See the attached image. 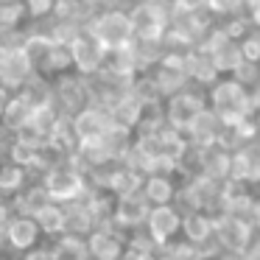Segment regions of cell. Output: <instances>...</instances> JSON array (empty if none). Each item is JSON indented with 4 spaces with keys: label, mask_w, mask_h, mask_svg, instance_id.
<instances>
[{
    "label": "cell",
    "mask_w": 260,
    "mask_h": 260,
    "mask_svg": "<svg viewBox=\"0 0 260 260\" xmlns=\"http://www.w3.org/2000/svg\"><path fill=\"white\" fill-rule=\"evenodd\" d=\"M238 45H241V56H243V62H254L257 64L260 62V37H257V31H249L246 37H241L238 40Z\"/></svg>",
    "instance_id": "cell-21"
},
{
    "label": "cell",
    "mask_w": 260,
    "mask_h": 260,
    "mask_svg": "<svg viewBox=\"0 0 260 260\" xmlns=\"http://www.w3.org/2000/svg\"><path fill=\"white\" fill-rule=\"evenodd\" d=\"M204 53H210V59H213L218 76H221V73L232 76V73H235V70L243 64L241 45H238V40H230V37H226V40H221L218 45H213L210 51H204Z\"/></svg>",
    "instance_id": "cell-11"
},
{
    "label": "cell",
    "mask_w": 260,
    "mask_h": 260,
    "mask_svg": "<svg viewBox=\"0 0 260 260\" xmlns=\"http://www.w3.org/2000/svg\"><path fill=\"white\" fill-rule=\"evenodd\" d=\"M207 109V98L202 95V92L190 90V87H185V90L174 92V95L168 98V104H165V123L171 126V129L176 132H187L190 129V123L199 118V115Z\"/></svg>",
    "instance_id": "cell-4"
},
{
    "label": "cell",
    "mask_w": 260,
    "mask_h": 260,
    "mask_svg": "<svg viewBox=\"0 0 260 260\" xmlns=\"http://www.w3.org/2000/svg\"><path fill=\"white\" fill-rule=\"evenodd\" d=\"M68 48H70V62H73L76 76L90 79V76H95V73H101V70H104L107 51L98 45V40L87 28H81L79 34L68 42Z\"/></svg>",
    "instance_id": "cell-3"
},
{
    "label": "cell",
    "mask_w": 260,
    "mask_h": 260,
    "mask_svg": "<svg viewBox=\"0 0 260 260\" xmlns=\"http://www.w3.org/2000/svg\"><path fill=\"white\" fill-rule=\"evenodd\" d=\"M129 20L135 28V40H162L171 23V9H157V6H143V3H132Z\"/></svg>",
    "instance_id": "cell-5"
},
{
    "label": "cell",
    "mask_w": 260,
    "mask_h": 260,
    "mask_svg": "<svg viewBox=\"0 0 260 260\" xmlns=\"http://www.w3.org/2000/svg\"><path fill=\"white\" fill-rule=\"evenodd\" d=\"M260 0H241V6H243V12H249V9H254Z\"/></svg>",
    "instance_id": "cell-26"
},
{
    "label": "cell",
    "mask_w": 260,
    "mask_h": 260,
    "mask_svg": "<svg viewBox=\"0 0 260 260\" xmlns=\"http://www.w3.org/2000/svg\"><path fill=\"white\" fill-rule=\"evenodd\" d=\"M84 28L95 37L104 51L123 48L135 40V28H132V20L126 9H98Z\"/></svg>",
    "instance_id": "cell-2"
},
{
    "label": "cell",
    "mask_w": 260,
    "mask_h": 260,
    "mask_svg": "<svg viewBox=\"0 0 260 260\" xmlns=\"http://www.w3.org/2000/svg\"><path fill=\"white\" fill-rule=\"evenodd\" d=\"M185 76H187V81L202 84V87H210V84L218 81V70H215L210 53L199 51V48L185 51Z\"/></svg>",
    "instance_id": "cell-8"
},
{
    "label": "cell",
    "mask_w": 260,
    "mask_h": 260,
    "mask_svg": "<svg viewBox=\"0 0 260 260\" xmlns=\"http://www.w3.org/2000/svg\"><path fill=\"white\" fill-rule=\"evenodd\" d=\"M257 37H260V34H257Z\"/></svg>",
    "instance_id": "cell-30"
},
{
    "label": "cell",
    "mask_w": 260,
    "mask_h": 260,
    "mask_svg": "<svg viewBox=\"0 0 260 260\" xmlns=\"http://www.w3.org/2000/svg\"><path fill=\"white\" fill-rule=\"evenodd\" d=\"M202 9L210 17H230V14L243 12L241 0H202Z\"/></svg>",
    "instance_id": "cell-19"
},
{
    "label": "cell",
    "mask_w": 260,
    "mask_h": 260,
    "mask_svg": "<svg viewBox=\"0 0 260 260\" xmlns=\"http://www.w3.org/2000/svg\"><path fill=\"white\" fill-rule=\"evenodd\" d=\"M42 190L48 193V199H56V202H70V199H79L81 190H84V179L76 168H64V165H56V168L48 171L45 176V187Z\"/></svg>",
    "instance_id": "cell-6"
},
{
    "label": "cell",
    "mask_w": 260,
    "mask_h": 260,
    "mask_svg": "<svg viewBox=\"0 0 260 260\" xmlns=\"http://www.w3.org/2000/svg\"><path fill=\"white\" fill-rule=\"evenodd\" d=\"M210 112L221 120V126H235L243 118H252V107H249L246 87L238 84L232 76L218 79L215 84H210Z\"/></svg>",
    "instance_id": "cell-1"
},
{
    "label": "cell",
    "mask_w": 260,
    "mask_h": 260,
    "mask_svg": "<svg viewBox=\"0 0 260 260\" xmlns=\"http://www.w3.org/2000/svg\"><path fill=\"white\" fill-rule=\"evenodd\" d=\"M6 238L14 249H31L40 238V226H37L34 218L28 215H20V218H12L6 226Z\"/></svg>",
    "instance_id": "cell-12"
},
{
    "label": "cell",
    "mask_w": 260,
    "mask_h": 260,
    "mask_svg": "<svg viewBox=\"0 0 260 260\" xmlns=\"http://www.w3.org/2000/svg\"><path fill=\"white\" fill-rule=\"evenodd\" d=\"M31 112H34V107H31V104L20 95V92H12V95H9V101H6V107H3V115H0V126L17 135L20 129H25V126H28Z\"/></svg>",
    "instance_id": "cell-10"
},
{
    "label": "cell",
    "mask_w": 260,
    "mask_h": 260,
    "mask_svg": "<svg viewBox=\"0 0 260 260\" xmlns=\"http://www.w3.org/2000/svg\"><path fill=\"white\" fill-rule=\"evenodd\" d=\"M246 17H249V25H252V28L260 34V3H257L254 9H249V12H246Z\"/></svg>",
    "instance_id": "cell-24"
},
{
    "label": "cell",
    "mask_w": 260,
    "mask_h": 260,
    "mask_svg": "<svg viewBox=\"0 0 260 260\" xmlns=\"http://www.w3.org/2000/svg\"><path fill=\"white\" fill-rule=\"evenodd\" d=\"M179 230H185V235L190 238L193 243H199V241H204V238L210 235L213 224H210V218L204 213H190V215H185V221H182Z\"/></svg>",
    "instance_id": "cell-18"
},
{
    "label": "cell",
    "mask_w": 260,
    "mask_h": 260,
    "mask_svg": "<svg viewBox=\"0 0 260 260\" xmlns=\"http://www.w3.org/2000/svg\"><path fill=\"white\" fill-rule=\"evenodd\" d=\"M87 252L95 260H118L120 257V241L107 230H95L87 241Z\"/></svg>",
    "instance_id": "cell-13"
},
{
    "label": "cell",
    "mask_w": 260,
    "mask_h": 260,
    "mask_svg": "<svg viewBox=\"0 0 260 260\" xmlns=\"http://www.w3.org/2000/svg\"><path fill=\"white\" fill-rule=\"evenodd\" d=\"M254 123H257V132H260V112H254Z\"/></svg>",
    "instance_id": "cell-27"
},
{
    "label": "cell",
    "mask_w": 260,
    "mask_h": 260,
    "mask_svg": "<svg viewBox=\"0 0 260 260\" xmlns=\"http://www.w3.org/2000/svg\"><path fill=\"white\" fill-rule=\"evenodd\" d=\"M132 3H143V6H157V9H171L168 0H132Z\"/></svg>",
    "instance_id": "cell-25"
},
{
    "label": "cell",
    "mask_w": 260,
    "mask_h": 260,
    "mask_svg": "<svg viewBox=\"0 0 260 260\" xmlns=\"http://www.w3.org/2000/svg\"><path fill=\"white\" fill-rule=\"evenodd\" d=\"M146 221H148V230H151L154 241H162V243L168 241L171 235H176L179 226H182L179 213H176L171 204H157L154 210H148Z\"/></svg>",
    "instance_id": "cell-9"
},
{
    "label": "cell",
    "mask_w": 260,
    "mask_h": 260,
    "mask_svg": "<svg viewBox=\"0 0 260 260\" xmlns=\"http://www.w3.org/2000/svg\"><path fill=\"white\" fill-rule=\"evenodd\" d=\"M257 68H260V62H257Z\"/></svg>",
    "instance_id": "cell-29"
},
{
    "label": "cell",
    "mask_w": 260,
    "mask_h": 260,
    "mask_svg": "<svg viewBox=\"0 0 260 260\" xmlns=\"http://www.w3.org/2000/svg\"><path fill=\"white\" fill-rule=\"evenodd\" d=\"M254 213H257V221H260V204H257V207H254Z\"/></svg>",
    "instance_id": "cell-28"
},
{
    "label": "cell",
    "mask_w": 260,
    "mask_h": 260,
    "mask_svg": "<svg viewBox=\"0 0 260 260\" xmlns=\"http://www.w3.org/2000/svg\"><path fill=\"white\" fill-rule=\"evenodd\" d=\"M23 185V168L17 162L0 165V190H17Z\"/></svg>",
    "instance_id": "cell-20"
},
{
    "label": "cell",
    "mask_w": 260,
    "mask_h": 260,
    "mask_svg": "<svg viewBox=\"0 0 260 260\" xmlns=\"http://www.w3.org/2000/svg\"><path fill=\"white\" fill-rule=\"evenodd\" d=\"M171 12H199L202 9V0H168Z\"/></svg>",
    "instance_id": "cell-23"
},
{
    "label": "cell",
    "mask_w": 260,
    "mask_h": 260,
    "mask_svg": "<svg viewBox=\"0 0 260 260\" xmlns=\"http://www.w3.org/2000/svg\"><path fill=\"white\" fill-rule=\"evenodd\" d=\"M70 126H73L76 143H90V140H98L112 126V118L101 107H84L81 112H76L70 118Z\"/></svg>",
    "instance_id": "cell-7"
},
{
    "label": "cell",
    "mask_w": 260,
    "mask_h": 260,
    "mask_svg": "<svg viewBox=\"0 0 260 260\" xmlns=\"http://www.w3.org/2000/svg\"><path fill=\"white\" fill-rule=\"evenodd\" d=\"M34 221H37V226H40V232L45 230V232H64V210L62 207H56V204H48V207H42L40 213L34 215Z\"/></svg>",
    "instance_id": "cell-16"
},
{
    "label": "cell",
    "mask_w": 260,
    "mask_h": 260,
    "mask_svg": "<svg viewBox=\"0 0 260 260\" xmlns=\"http://www.w3.org/2000/svg\"><path fill=\"white\" fill-rule=\"evenodd\" d=\"M20 3H23V9H25V17L42 20L53 12V3H56V0H20Z\"/></svg>",
    "instance_id": "cell-22"
},
{
    "label": "cell",
    "mask_w": 260,
    "mask_h": 260,
    "mask_svg": "<svg viewBox=\"0 0 260 260\" xmlns=\"http://www.w3.org/2000/svg\"><path fill=\"white\" fill-rule=\"evenodd\" d=\"M109 185H112V190L118 193L120 199L123 196H132V193L140 190V174L132 168H123V171H115L112 179H109Z\"/></svg>",
    "instance_id": "cell-17"
},
{
    "label": "cell",
    "mask_w": 260,
    "mask_h": 260,
    "mask_svg": "<svg viewBox=\"0 0 260 260\" xmlns=\"http://www.w3.org/2000/svg\"><path fill=\"white\" fill-rule=\"evenodd\" d=\"M115 215H118L120 224H140V221H146V215H148L146 199H140L137 193L123 196L118 202V207H115Z\"/></svg>",
    "instance_id": "cell-14"
},
{
    "label": "cell",
    "mask_w": 260,
    "mask_h": 260,
    "mask_svg": "<svg viewBox=\"0 0 260 260\" xmlns=\"http://www.w3.org/2000/svg\"><path fill=\"white\" fill-rule=\"evenodd\" d=\"M143 190H146L143 199H146V202H154V204H168L171 199H174V185H171V179L162 176V174L148 176Z\"/></svg>",
    "instance_id": "cell-15"
}]
</instances>
